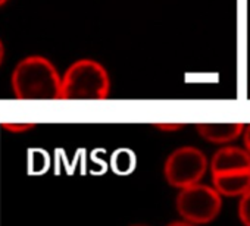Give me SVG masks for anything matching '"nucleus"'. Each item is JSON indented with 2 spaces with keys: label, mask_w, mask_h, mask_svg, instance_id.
Listing matches in <instances>:
<instances>
[{
  "label": "nucleus",
  "mask_w": 250,
  "mask_h": 226,
  "mask_svg": "<svg viewBox=\"0 0 250 226\" xmlns=\"http://www.w3.org/2000/svg\"><path fill=\"white\" fill-rule=\"evenodd\" d=\"M14 95L20 100H61L62 75L44 56L21 59L11 76Z\"/></svg>",
  "instance_id": "obj_1"
},
{
  "label": "nucleus",
  "mask_w": 250,
  "mask_h": 226,
  "mask_svg": "<svg viewBox=\"0 0 250 226\" xmlns=\"http://www.w3.org/2000/svg\"><path fill=\"white\" fill-rule=\"evenodd\" d=\"M110 87V75L100 62L80 59L62 74L61 100H104Z\"/></svg>",
  "instance_id": "obj_2"
},
{
  "label": "nucleus",
  "mask_w": 250,
  "mask_h": 226,
  "mask_svg": "<svg viewBox=\"0 0 250 226\" xmlns=\"http://www.w3.org/2000/svg\"><path fill=\"white\" fill-rule=\"evenodd\" d=\"M222 198L213 185L199 182L178 189L175 207L181 219L200 226L218 217L222 208Z\"/></svg>",
  "instance_id": "obj_3"
},
{
  "label": "nucleus",
  "mask_w": 250,
  "mask_h": 226,
  "mask_svg": "<svg viewBox=\"0 0 250 226\" xmlns=\"http://www.w3.org/2000/svg\"><path fill=\"white\" fill-rule=\"evenodd\" d=\"M210 160L206 154L194 146H183L175 149L164 163V176L167 182L183 189L186 187L202 182L209 170Z\"/></svg>",
  "instance_id": "obj_4"
},
{
  "label": "nucleus",
  "mask_w": 250,
  "mask_h": 226,
  "mask_svg": "<svg viewBox=\"0 0 250 226\" xmlns=\"http://www.w3.org/2000/svg\"><path fill=\"white\" fill-rule=\"evenodd\" d=\"M209 170L210 175L250 170V153L244 147L232 144L222 146L210 157Z\"/></svg>",
  "instance_id": "obj_5"
},
{
  "label": "nucleus",
  "mask_w": 250,
  "mask_h": 226,
  "mask_svg": "<svg viewBox=\"0 0 250 226\" xmlns=\"http://www.w3.org/2000/svg\"><path fill=\"white\" fill-rule=\"evenodd\" d=\"M213 188L222 197H241L250 189V170L210 175Z\"/></svg>",
  "instance_id": "obj_6"
},
{
  "label": "nucleus",
  "mask_w": 250,
  "mask_h": 226,
  "mask_svg": "<svg viewBox=\"0 0 250 226\" xmlns=\"http://www.w3.org/2000/svg\"><path fill=\"white\" fill-rule=\"evenodd\" d=\"M244 127V124H199L196 130L208 143L228 146L237 138H241Z\"/></svg>",
  "instance_id": "obj_7"
},
{
  "label": "nucleus",
  "mask_w": 250,
  "mask_h": 226,
  "mask_svg": "<svg viewBox=\"0 0 250 226\" xmlns=\"http://www.w3.org/2000/svg\"><path fill=\"white\" fill-rule=\"evenodd\" d=\"M238 219L244 226H250V189L238 198Z\"/></svg>",
  "instance_id": "obj_8"
},
{
  "label": "nucleus",
  "mask_w": 250,
  "mask_h": 226,
  "mask_svg": "<svg viewBox=\"0 0 250 226\" xmlns=\"http://www.w3.org/2000/svg\"><path fill=\"white\" fill-rule=\"evenodd\" d=\"M3 130L9 131V132H14V134H22V132H27V131H31L34 130V124H2Z\"/></svg>",
  "instance_id": "obj_9"
},
{
  "label": "nucleus",
  "mask_w": 250,
  "mask_h": 226,
  "mask_svg": "<svg viewBox=\"0 0 250 226\" xmlns=\"http://www.w3.org/2000/svg\"><path fill=\"white\" fill-rule=\"evenodd\" d=\"M155 128L162 132H177L184 128V124H155Z\"/></svg>",
  "instance_id": "obj_10"
},
{
  "label": "nucleus",
  "mask_w": 250,
  "mask_h": 226,
  "mask_svg": "<svg viewBox=\"0 0 250 226\" xmlns=\"http://www.w3.org/2000/svg\"><path fill=\"white\" fill-rule=\"evenodd\" d=\"M241 138H243V147L250 153V124L244 127V131H243Z\"/></svg>",
  "instance_id": "obj_11"
},
{
  "label": "nucleus",
  "mask_w": 250,
  "mask_h": 226,
  "mask_svg": "<svg viewBox=\"0 0 250 226\" xmlns=\"http://www.w3.org/2000/svg\"><path fill=\"white\" fill-rule=\"evenodd\" d=\"M167 226H197V225H194V223H191V222H187V220H184V219H180V220H175V222L168 223Z\"/></svg>",
  "instance_id": "obj_12"
},
{
  "label": "nucleus",
  "mask_w": 250,
  "mask_h": 226,
  "mask_svg": "<svg viewBox=\"0 0 250 226\" xmlns=\"http://www.w3.org/2000/svg\"><path fill=\"white\" fill-rule=\"evenodd\" d=\"M3 59H5V46H3V41L0 40V66L3 63Z\"/></svg>",
  "instance_id": "obj_13"
},
{
  "label": "nucleus",
  "mask_w": 250,
  "mask_h": 226,
  "mask_svg": "<svg viewBox=\"0 0 250 226\" xmlns=\"http://www.w3.org/2000/svg\"><path fill=\"white\" fill-rule=\"evenodd\" d=\"M9 2V0H0V8H2L3 5H6Z\"/></svg>",
  "instance_id": "obj_14"
},
{
  "label": "nucleus",
  "mask_w": 250,
  "mask_h": 226,
  "mask_svg": "<svg viewBox=\"0 0 250 226\" xmlns=\"http://www.w3.org/2000/svg\"><path fill=\"white\" fill-rule=\"evenodd\" d=\"M133 226H146V225H133Z\"/></svg>",
  "instance_id": "obj_15"
}]
</instances>
